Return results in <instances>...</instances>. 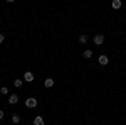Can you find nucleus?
<instances>
[{
  "instance_id": "6e6552de",
  "label": "nucleus",
  "mask_w": 126,
  "mask_h": 125,
  "mask_svg": "<svg viewBox=\"0 0 126 125\" xmlns=\"http://www.w3.org/2000/svg\"><path fill=\"white\" fill-rule=\"evenodd\" d=\"M34 125H44V118L42 117H35L34 118Z\"/></svg>"
},
{
  "instance_id": "9d476101",
  "label": "nucleus",
  "mask_w": 126,
  "mask_h": 125,
  "mask_svg": "<svg viewBox=\"0 0 126 125\" xmlns=\"http://www.w3.org/2000/svg\"><path fill=\"white\" fill-rule=\"evenodd\" d=\"M22 83H24L22 79H15V81H14V86H15V88H20V86H22Z\"/></svg>"
},
{
  "instance_id": "423d86ee",
  "label": "nucleus",
  "mask_w": 126,
  "mask_h": 125,
  "mask_svg": "<svg viewBox=\"0 0 126 125\" xmlns=\"http://www.w3.org/2000/svg\"><path fill=\"white\" fill-rule=\"evenodd\" d=\"M44 85H46V88H52L54 86V79H52V78H46Z\"/></svg>"
},
{
  "instance_id": "4468645a",
  "label": "nucleus",
  "mask_w": 126,
  "mask_h": 125,
  "mask_svg": "<svg viewBox=\"0 0 126 125\" xmlns=\"http://www.w3.org/2000/svg\"><path fill=\"white\" fill-rule=\"evenodd\" d=\"M3 41H5V37H3V34H0V44H2Z\"/></svg>"
},
{
  "instance_id": "2eb2a0df",
  "label": "nucleus",
  "mask_w": 126,
  "mask_h": 125,
  "mask_svg": "<svg viewBox=\"0 0 126 125\" xmlns=\"http://www.w3.org/2000/svg\"><path fill=\"white\" fill-rule=\"evenodd\" d=\"M2 118H3V112L0 110V120H2Z\"/></svg>"
},
{
  "instance_id": "0eeeda50",
  "label": "nucleus",
  "mask_w": 126,
  "mask_h": 125,
  "mask_svg": "<svg viewBox=\"0 0 126 125\" xmlns=\"http://www.w3.org/2000/svg\"><path fill=\"white\" fill-rule=\"evenodd\" d=\"M121 5H123V3H121V0H113V9H114V10L121 9Z\"/></svg>"
},
{
  "instance_id": "20e7f679",
  "label": "nucleus",
  "mask_w": 126,
  "mask_h": 125,
  "mask_svg": "<svg viewBox=\"0 0 126 125\" xmlns=\"http://www.w3.org/2000/svg\"><path fill=\"white\" fill-rule=\"evenodd\" d=\"M17 101H19V95H10L9 96V103L10 105H15Z\"/></svg>"
},
{
  "instance_id": "1a4fd4ad",
  "label": "nucleus",
  "mask_w": 126,
  "mask_h": 125,
  "mask_svg": "<svg viewBox=\"0 0 126 125\" xmlns=\"http://www.w3.org/2000/svg\"><path fill=\"white\" fill-rule=\"evenodd\" d=\"M82 56H84V58H86V59H89V58H91V56H93V51H91V49H86V51L82 52Z\"/></svg>"
},
{
  "instance_id": "f03ea898",
  "label": "nucleus",
  "mask_w": 126,
  "mask_h": 125,
  "mask_svg": "<svg viewBox=\"0 0 126 125\" xmlns=\"http://www.w3.org/2000/svg\"><path fill=\"white\" fill-rule=\"evenodd\" d=\"M25 105H27V108H35L37 106V100L35 98H27L25 100Z\"/></svg>"
},
{
  "instance_id": "39448f33",
  "label": "nucleus",
  "mask_w": 126,
  "mask_h": 125,
  "mask_svg": "<svg viewBox=\"0 0 126 125\" xmlns=\"http://www.w3.org/2000/svg\"><path fill=\"white\" fill-rule=\"evenodd\" d=\"M108 63H109L108 56H104V54H103V56H99V64H101V66H106Z\"/></svg>"
},
{
  "instance_id": "9b49d317",
  "label": "nucleus",
  "mask_w": 126,
  "mask_h": 125,
  "mask_svg": "<svg viewBox=\"0 0 126 125\" xmlns=\"http://www.w3.org/2000/svg\"><path fill=\"white\" fill-rule=\"evenodd\" d=\"M79 42H81V44H86V42H87V36H84V34H82V36L79 37Z\"/></svg>"
},
{
  "instance_id": "f257e3e1",
  "label": "nucleus",
  "mask_w": 126,
  "mask_h": 125,
  "mask_svg": "<svg viewBox=\"0 0 126 125\" xmlns=\"http://www.w3.org/2000/svg\"><path fill=\"white\" fill-rule=\"evenodd\" d=\"M93 42H94L96 46H101V44L104 42V36H103V34H96L94 39H93Z\"/></svg>"
},
{
  "instance_id": "ddd939ff",
  "label": "nucleus",
  "mask_w": 126,
  "mask_h": 125,
  "mask_svg": "<svg viewBox=\"0 0 126 125\" xmlns=\"http://www.w3.org/2000/svg\"><path fill=\"white\" fill-rule=\"evenodd\" d=\"M12 122H14V124H19V122H20V117L19 115H14V117H12Z\"/></svg>"
},
{
  "instance_id": "7ed1b4c3",
  "label": "nucleus",
  "mask_w": 126,
  "mask_h": 125,
  "mask_svg": "<svg viewBox=\"0 0 126 125\" xmlns=\"http://www.w3.org/2000/svg\"><path fill=\"white\" fill-rule=\"evenodd\" d=\"M24 79L32 83V81H34V73H32V71H25V75H24Z\"/></svg>"
},
{
  "instance_id": "f8f14e48",
  "label": "nucleus",
  "mask_w": 126,
  "mask_h": 125,
  "mask_svg": "<svg viewBox=\"0 0 126 125\" xmlns=\"http://www.w3.org/2000/svg\"><path fill=\"white\" fill-rule=\"evenodd\" d=\"M0 93H2V95H9V88L2 86V88H0Z\"/></svg>"
}]
</instances>
